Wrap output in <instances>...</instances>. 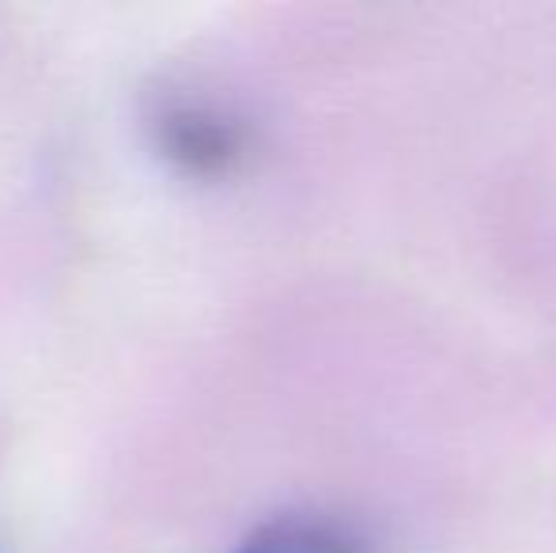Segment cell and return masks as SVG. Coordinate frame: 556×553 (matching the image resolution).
<instances>
[{
    "mask_svg": "<svg viewBox=\"0 0 556 553\" xmlns=\"http://www.w3.org/2000/svg\"><path fill=\"white\" fill-rule=\"evenodd\" d=\"M235 553H352V550L333 531H326V527L288 519V524L262 527V531L250 535Z\"/></svg>",
    "mask_w": 556,
    "mask_h": 553,
    "instance_id": "7a4b0ae2",
    "label": "cell"
},
{
    "mask_svg": "<svg viewBox=\"0 0 556 553\" xmlns=\"http://www.w3.org/2000/svg\"><path fill=\"white\" fill-rule=\"evenodd\" d=\"M152 137L163 160L193 178L227 175L242 160V129L201 103H167L155 111Z\"/></svg>",
    "mask_w": 556,
    "mask_h": 553,
    "instance_id": "6da1fadb",
    "label": "cell"
}]
</instances>
